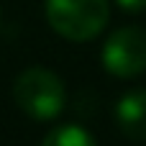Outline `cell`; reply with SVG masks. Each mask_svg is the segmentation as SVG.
Instances as JSON below:
<instances>
[{"mask_svg":"<svg viewBox=\"0 0 146 146\" xmlns=\"http://www.w3.org/2000/svg\"><path fill=\"white\" fill-rule=\"evenodd\" d=\"M13 98L33 121H51L64 108V82L46 67H28L15 77Z\"/></svg>","mask_w":146,"mask_h":146,"instance_id":"obj_1","label":"cell"},{"mask_svg":"<svg viewBox=\"0 0 146 146\" xmlns=\"http://www.w3.org/2000/svg\"><path fill=\"white\" fill-rule=\"evenodd\" d=\"M108 0H46L49 26L67 41H90L108 23Z\"/></svg>","mask_w":146,"mask_h":146,"instance_id":"obj_2","label":"cell"},{"mask_svg":"<svg viewBox=\"0 0 146 146\" xmlns=\"http://www.w3.org/2000/svg\"><path fill=\"white\" fill-rule=\"evenodd\" d=\"M103 67L115 77H139L146 72V31L139 26H123L108 36L100 51Z\"/></svg>","mask_w":146,"mask_h":146,"instance_id":"obj_3","label":"cell"},{"mask_svg":"<svg viewBox=\"0 0 146 146\" xmlns=\"http://www.w3.org/2000/svg\"><path fill=\"white\" fill-rule=\"evenodd\" d=\"M115 121L128 139L146 141V90H133L118 100Z\"/></svg>","mask_w":146,"mask_h":146,"instance_id":"obj_4","label":"cell"},{"mask_svg":"<svg viewBox=\"0 0 146 146\" xmlns=\"http://www.w3.org/2000/svg\"><path fill=\"white\" fill-rule=\"evenodd\" d=\"M41 146H98V144L85 128H80L74 123H67V126L51 128L46 133V139L41 141Z\"/></svg>","mask_w":146,"mask_h":146,"instance_id":"obj_5","label":"cell"},{"mask_svg":"<svg viewBox=\"0 0 146 146\" xmlns=\"http://www.w3.org/2000/svg\"><path fill=\"white\" fill-rule=\"evenodd\" d=\"M118 5H121L123 10H131V13L146 10V0H118Z\"/></svg>","mask_w":146,"mask_h":146,"instance_id":"obj_6","label":"cell"}]
</instances>
